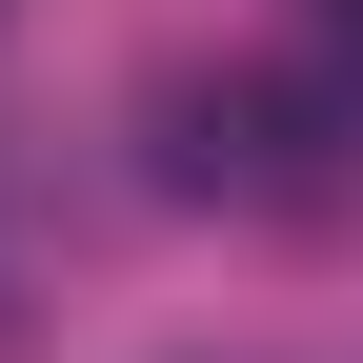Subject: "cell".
Masks as SVG:
<instances>
[{"instance_id": "1", "label": "cell", "mask_w": 363, "mask_h": 363, "mask_svg": "<svg viewBox=\"0 0 363 363\" xmlns=\"http://www.w3.org/2000/svg\"><path fill=\"white\" fill-rule=\"evenodd\" d=\"M182 182H242V202H323V162H303V101H262V81L182 101Z\"/></svg>"}, {"instance_id": "2", "label": "cell", "mask_w": 363, "mask_h": 363, "mask_svg": "<svg viewBox=\"0 0 363 363\" xmlns=\"http://www.w3.org/2000/svg\"><path fill=\"white\" fill-rule=\"evenodd\" d=\"M323 61H343V101H363V0H323Z\"/></svg>"}]
</instances>
